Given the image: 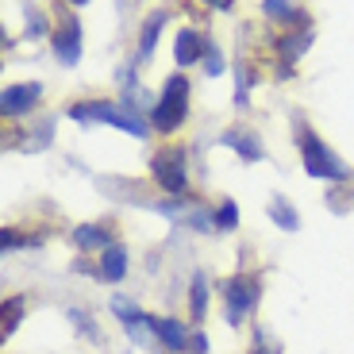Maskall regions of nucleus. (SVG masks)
<instances>
[{
	"mask_svg": "<svg viewBox=\"0 0 354 354\" xmlns=\"http://www.w3.org/2000/svg\"><path fill=\"white\" fill-rule=\"evenodd\" d=\"M189 312H193V319L201 324L204 312H208V277L196 274L193 281H189Z\"/></svg>",
	"mask_w": 354,
	"mask_h": 354,
	"instance_id": "2eb2a0df",
	"label": "nucleus"
},
{
	"mask_svg": "<svg viewBox=\"0 0 354 354\" xmlns=\"http://www.w3.org/2000/svg\"><path fill=\"white\" fill-rule=\"evenodd\" d=\"M208 4H212V8H223V12H227L231 4H235V0H208Z\"/></svg>",
	"mask_w": 354,
	"mask_h": 354,
	"instance_id": "b1692460",
	"label": "nucleus"
},
{
	"mask_svg": "<svg viewBox=\"0 0 354 354\" xmlns=\"http://www.w3.org/2000/svg\"><path fill=\"white\" fill-rule=\"evenodd\" d=\"M162 27H166V12H151V16H147V24H142V31H139V58H142V62L154 54V43H158Z\"/></svg>",
	"mask_w": 354,
	"mask_h": 354,
	"instance_id": "4468645a",
	"label": "nucleus"
},
{
	"mask_svg": "<svg viewBox=\"0 0 354 354\" xmlns=\"http://www.w3.org/2000/svg\"><path fill=\"white\" fill-rule=\"evenodd\" d=\"M66 4H73V8H81V4H88V0H66Z\"/></svg>",
	"mask_w": 354,
	"mask_h": 354,
	"instance_id": "393cba45",
	"label": "nucleus"
},
{
	"mask_svg": "<svg viewBox=\"0 0 354 354\" xmlns=\"http://www.w3.org/2000/svg\"><path fill=\"white\" fill-rule=\"evenodd\" d=\"M151 177L166 193H181L189 185V154L181 147H162L151 158Z\"/></svg>",
	"mask_w": 354,
	"mask_h": 354,
	"instance_id": "39448f33",
	"label": "nucleus"
},
{
	"mask_svg": "<svg viewBox=\"0 0 354 354\" xmlns=\"http://www.w3.org/2000/svg\"><path fill=\"white\" fill-rule=\"evenodd\" d=\"M93 274H97L100 281H108V285L124 281V274H127V250L120 247V243H112V247L100 254V266L93 270Z\"/></svg>",
	"mask_w": 354,
	"mask_h": 354,
	"instance_id": "9d476101",
	"label": "nucleus"
},
{
	"mask_svg": "<svg viewBox=\"0 0 354 354\" xmlns=\"http://www.w3.org/2000/svg\"><path fill=\"white\" fill-rule=\"evenodd\" d=\"M254 354H277V346H266L262 335H258V339H254Z\"/></svg>",
	"mask_w": 354,
	"mask_h": 354,
	"instance_id": "5701e85b",
	"label": "nucleus"
},
{
	"mask_svg": "<svg viewBox=\"0 0 354 354\" xmlns=\"http://www.w3.org/2000/svg\"><path fill=\"white\" fill-rule=\"evenodd\" d=\"M297 135H301L297 142H301L304 169H308L312 177H324V181H346V177H351L346 162L339 158V154L331 151V147L319 139L316 131H308V127H304V120H297Z\"/></svg>",
	"mask_w": 354,
	"mask_h": 354,
	"instance_id": "7ed1b4c3",
	"label": "nucleus"
},
{
	"mask_svg": "<svg viewBox=\"0 0 354 354\" xmlns=\"http://www.w3.org/2000/svg\"><path fill=\"white\" fill-rule=\"evenodd\" d=\"M185 120H189V77L185 73H169L158 93V104L151 108V124L154 131L174 135Z\"/></svg>",
	"mask_w": 354,
	"mask_h": 354,
	"instance_id": "f03ea898",
	"label": "nucleus"
},
{
	"mask_svg": "<svg viewBox=\"0 0 354 354\" xmlns=\"http://www.w3.org/2000/svg\"><path fill=\"white\" fill-rule=\"evenodd\" d=\"M19 319H24V301H4V335H12V331L19 328Z\"/></svg>",
	"mask_w": 354,
	"mask_h": 354,
	"instance_id": "6ab92c4d",
	"label": "nucleus"
},
{
	"mask_svg": "<svg viewBox=\"0 0 354 354\" xmlns=\"http://www.w3.org/2000/svg\"><path fill=\"white\" fill-rule=\"evenodd\" d=\"M204 50H208V43L196 35L193 27L177 31V39H174V58H177V66H193L196 58H204Z\"/></svg>",
	"mask_w": 354,
	"mask_h": 354,
	"instance_id": "9b49d317",
	"label": "nucleus"
},
{
	"mask_svg": "<svg viewBox=\"0 0 354 354\" xmlns=\"http://www.w3.org/2000/svg\"><path fill=\"white\" fill-rule=\"evenodd\" d=\"M112 312L124 319V328H131V324H139V319H142V312L135 308L131 301H124V297H115V301H112Z\"/></svg>",
	"mask_w": 354,
	"mask_h": 354,
	"instance_id": "a211bd4d",
	"label": "nucleus"
},
{
	"mask_svg": "<svg viewBox=\"0 0 354 354\" xmlns=\"http://www.w3.org/2000/svg\"><path fill=\"white\" fill-rule=\"evenodd\" d=\"M289 24L297 27V31H289V35L277 39V50H281V58L292 66L304 50H308V43H312V19H308V12H292Z\"/></svg>",
	"mask_w": 354,
	"mask_h": 354,
	"instance_id": "0eeeda50",
	"label": "nucleus"
},
{
	"mask_svg": "<svg viewBox=\"0 0 354 354\" xmlns=\"http://www.w3.org/2000/svg\"><path fill=\"white\" fill-rule=\"evenodd\" d=\"M270 220H274L281 231H297V227H301V216L292 212L281 196H274V201H270Z\"/></svg>",
	"mask_w": 354,
	"mask_h": 354,
	"instance_id": "dca6fc26",
	"label": "nucleus"
},
{
	"mask_svg": "<svg viewBox=\"0 0 354 354\" xmlns=\"http://www.w3.org/2000/svg\"><path fill=\"white\" fill-rule=\"evenodd\" d=\"M258 297H262V281L254 274H231L223 281V316H227V324H243L258 308Z\"/></svg>",
	"mask_w": 354,
	"mask_h": 354,
	"instance_id": "20e7f679",
	"label": "nucleus"
},
{
	"mask_svg": "<svg viewBox=\"0 0 354 354\" xmlns=\"http://www.w3.org/2000/svg\"><path fill=\"white\" fill-rule=\"evenodd\" d=\"M220 142H223V147H231L243 162H258L266 154L262 142H258V135L250 131V127H227V131L220 135Z\"/></svg>",
	"mask_w": 354,
	"mask_h": 354,
	"instance_id": "1a4fd4ad",
	"label": "nucleus"
},
{
	"mask_svg": "<svg viewBox=\"0 0 354 354\" xmlns=\"http://www.w3.org/2000/svg\"><path fill=\"white\" fill-rule=\"evenodd\" d=\"M43 31H46V19H43V12H35V8H31V12H27V35H43Z\"/></svg>",
	"mask_w": 354,
	"mask_h": 354,
	"instance_id": "4be33fe9",
	"label": "nucleus"
},
{
	"mask_svg": "<svg viewBox=\"0 0 354 354\" xmlns=\"http://www.w3.org/2000/svg\"><path fill=\"white\" fill-rule=\"evenodd\" d=\"M73 247H81V250H108L112 239H108V231L100 227V223H81V227H73Z\"/></svg>",
	"mask_w": 354,
	"mask_h": 354,
	"instance_id": "ddd939ff",
	"label": "nucleus"
},
{
	"mask_svg": "<svg viewBox=\"0 0 354 354\" xmlns=\"http://www.w3.org/2000/svg\"><path fill=\"white\" fill-rule=\"evenodd\" d=\"M70 115L81 120V124H112V127H120V131L135 135V139H142V135L151 131V124H147L135 108L112 104V100H77V104H70Z\"/></svg>",
	"mask_w": 354,
	"mask_h": 354,
	"instance_id": "f257e3e1",
	"label": "nucleus"
},
{
	"mask_svg": "<svg viewBox=\"0 0 354 354\" xmlns=\"http://www.w3.org/2000/svg\"><path fill=\"white\" fill-rule=\"evenodd\" d=\"M151 328L169 351H185V346L193 343V335L185 331V324H177V319H151Z\"/></svg>",
	"mask_w": 354,
	"mask_h": 354,
	"instance_id": "f8f14e48",
	"label": "nucleus"
},
{
	"mask_svg": "<svg viewBox=\"0 0 354 354\" xmlns=\"http://www.w3.org/2000/svg\"><path fill=\"white\" fill-rule=\"evenodd\" d=\"M50 43H54V58H58L62 66H77L81 62V24H77L73 12L54 8V35H50Z\"/></svg>",
	"mask_w": 354,
	"mask_h": 354,
	"instance_id": "423d86ee",
	"label": "nucleus"
},
{
	"mask_svg": "<svg viewBox=\"0 0 354 354\" xmlns=\"http://www.w3.org/2000/svg\"><path fill=\"white\" fill-rule=\"evenodd\" d=\"M204 70L212 73V77H216V73L223 70V58H220V50H216L212 43H208V50H204Z\"/></svg>",
	"mask_w": 354,
	"mask_h": 354,
	"instance_id": "412c9836",
	"label": "nucleus"
},
{
	"mask_svg": "<svg viewBox=\"0 0 354 354\" xmlns=\"http://www.w3.org/2000/svg\"><path fill=\"white\" fill-rule=\"evenodd\" d=\"M292 4H297V0H262V16H270V19H289V16H292Z\"/></svg>",
	"mask_w": 354,
	"mask_h": 354,
	"instance_id": "aec40b11",
	"label": "nucleus"
},
{
	"mask_svg": "<svg viewBox=\"0 0 354 354\" xmlns=\"http://www.w3.org/2000/svg\"><path fill=\"white\" fill-rule=\"evenodd\" d=\"M235 223H239V208H235V201H223L220 208H216V227L235 231Z\"/></svg>",
	"mask_w": 354,
	"mask_h": 354,
	"instance_id": "f3484780",
	"label": "nucleus"
},
{
	"mask_svg": "<svg viewBox=\"0 0 354 354\" xmlns=\"http://www.w3.org/2000/svg\"><path fill=\"white\" fill-rule=\"evenodd\" d=\"M39 97H43V85H39V81L8 85V88H4V97H0V112H4V115H27L31 108L39 104Z\"/></svg>",
	"mask_w": 354,
	"mask_h": 354,
	"instance_id": "6e6552de",
	"label": "nucleus"
}]
</instances>
